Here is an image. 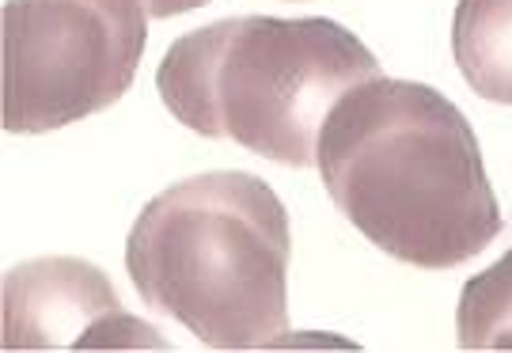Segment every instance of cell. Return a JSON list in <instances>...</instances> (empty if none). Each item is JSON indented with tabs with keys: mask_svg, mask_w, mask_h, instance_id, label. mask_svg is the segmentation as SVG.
Returning a JSON list of instances; mask_svg holds the SVG:
<instances>
[{
	"mask_svg": "<svg viewBox=\"0 0 512 353\" xmlns=\"http://www.w3.org/2000/svg\"><path fill=\"white\" fill-rule=\"evenodd\" d=\"M315 164L338 213L406 266H463L505 228L467 114L418 80L376 76L342 95Z\"/></svg>",
	"mask_w": 512,
	"mask_h": 353,
	"instance_id": "1",
	"label": "cell"
},
{
	"mask_svg": "<svg viewBox=\"0 0 512 353\" xmlns=\"http://www.w3.org/2000/svg\"><path fill=\"white\" fill-rule=\"evenodd\" d=\"M289 262V209L251 171L167 186L126 240L137 297L209 350H266L289 331Z\"/></svg>",
	"mask_w": 512,
	"mask_h": 353,
	"instance_id": "2",
	"label": "cell"
},
{
	"mask_svg": "<svg viewBox=\"0 0 512 353\" xmlns=\"http://www.w3.org/2000/svg\"><path fill=\"white\" fill-rule=\"evenodd\" d=\"M376 76V54L327 16H228L171 42L156 92L186 130L308 168L338 99Z\"/></svg>",
	"mask_w": 512,
	"mask_h": 353,
	"instance_id": "3",
	"label": "cell"
},
{
	"mask_svg": "<svg viewBox=\"0 0 512 353\" xmlns=\"http://www.w3.org/2000/svg\"><path fill=\"white\" fill-rule=\"evenodd\" d=\"M148 38L141 0H8L4 130L54 133L133 88Z\"/></svg>",
	"mask_w": 512,
	"mask_h": 353,
	"instance_id": "4",
	"label": "cell"
},
{
	"mask_svg": "<svg viewBox=\"0 0 512 353\" xmlns=\"http://www.w3.org/2000/svg\"><path fill=\"white\" fill-rule=\"evenodd\" d=\"M4 350H167L156 327L122 312L107 274L88 259L46 255L4 278Z\"/></svg>",
	"mask_w": 512,
	"mask_h": 353,
	"instance_id": "5",
	"label": "cell"
},
{
	"mask_svg": "<svg viewBox=\"0 0 512 353\" xmlns=\"http://www.w3.org/2000/svg\"><path fill=\"white\" fill-rule=\"evenodd\" d=\"M452 57L471 92L512 107V0H459Z\"/></svg>",
	"mask_w": 512,
	"mask_h": 353,
	"instance_id": "6",
	"label": "cell"
},
{
	"mask_svg": "<svg viewBox=\"0 0 512 353\" xmlns=\"http://www.w3.org/2000/svg\"><path fill=\"white\" fill-rule=\"evenodd\" d=\"M456 335L459 350H512V251L463 285Z\"/></svg>",
	"mask_w": 512,
	"mask_h": 353,
	"instance_id": "7",
	"label": "cell"
},
{
	"mask_svg": "<svg viewBox=\"0 0 512 353\" xmlns=\"http://www.w3.org/2000/svg\"><path fill=\"white\" fill-rule=\"evenodd\" d=\"M141 4H145L148 19H171L183 16V12H198L209 0H141Z\"/></svg>",
	"mask_w": 512,
	"mask_h": 353,
	"instance_id": "8",
	"label": "cell"
}]
</instances>
